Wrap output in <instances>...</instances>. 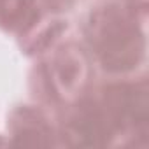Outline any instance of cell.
Wrapping results in <instances>:
<instances>
[{
    "mask_svg": "<svg viewBox=\"0 0 149 149\" xmlns=\"http://www.w3.org/2000/svg\"><path fill=\"white\" fill-rule=\"evenodd\" d=\"M37 18L33 0H0V23L9 30L25 32Z\"/></svg>",
    "mask_w": 149,
    "mask_h": 149,
    "instance_id": "cell-4",
    "label": "cell"
},
{
    "mask_svg": "<svg viewBox=\"0 0 149 149\" xmlns=\"http://www.w3.org/2000/svg\"><path fill=\"white\" fill-rule=\"evenodd\" d=\"M14 137L18 146H47L51 144V130L46 119L32 111L19 109L14 114Z\"/></svg>",
    "mask_w": 149,
    "mask_h": 149,
    "instance_id": "cell-3",
    "label": "cell"
},
{
    "mask_svg": "<svg viewBox=\"0 0 149 149\" xmlns=\"http://www.w3.org/2000/svg\"><path fill=\"white\" fill-rule=\"evenodd\" d=\"M70 132L77 146H104L112 133V126L102 107L88 100L77 107L70 121Z\"/></svg>",
    "mask_w": 149,
    "mask_h": 149,
    "instance_id": "cell-2",
    "label": "cell"
},
{
    "mask_svg": "<svg viewBox=\"0 0 149 149\" xmlns=\"http://www.w3.org/2000/svg\"><path fill=\"white\" fill-rule=\"evenodd\" d=\"M88 39L102 65L112 72L133 68L144 54V37L135 21L118 7H104L88 25Z\"/></svg>",
    "mask_w": 149,
    "mask_h": 149,
    "instance_id": "cell-1",
    "label": "cell"
},
{
    "mask_svg": "<svg viewBox=\"0 0 149 149\" xmlns=\"http://www.w3.org/2000/svg\"><path fill=\"white\" fill-rule=\"evenodd\" d=\"M54 72L58 77V84L63 88H72L77 83V76H81L83 72V61L81 54H72L68 51H61L58 58L54 60Z\"/></svg>",
    "mask_w": 149,
    "mask_h": 149,
    "instance_id": "cell-5",
    "label": "cell"
}]
</instances>
